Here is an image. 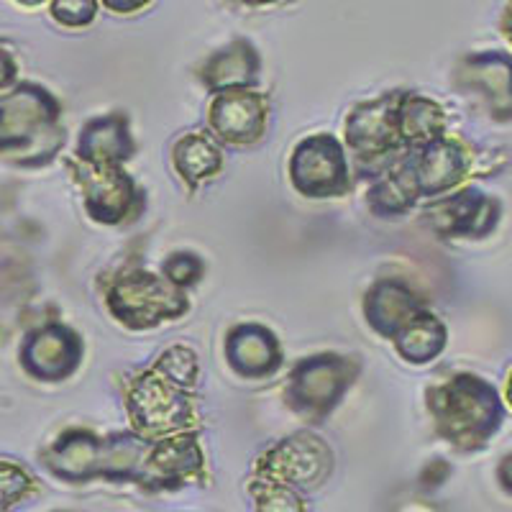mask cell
I'll use <instances>...</instances> for the list:
<instances>
[{
  "label": "cell",
  "mask_w": 512,
  "mask_h": 512,
  "mask_svg": "<svg viewBox=\"0 0 512 512\" xmlns=\"http://www.w3.org/2000/svg\"><path fill=\"white\" fill-rule=\"evenodd\" d=\"M72 175L80 182L85 210L93 221L116 226L128 218H136V213L144 208V192L121 167H93L80 162L72 167Z\"/></svg>",
  "instance_id": "cell-8"
},
{
  "label": "cell",
  "mask_w": 512,
  "mask_h": 512,
  "mask_svg": "<svg viewBox=\"0 0 512 512\" xmlns=\"http://www.w3.org/2000/svg\"><path fill=\"white\" fill-rule=\"evenodd\" d=\"M3 62H6V75H3V93L6 90H11V82H13V75H16V67H13V57H11V49H3Z\"/></svg>",
  "instance_id": "cell-31"
},
{
  "label": "cell",
  "mask_w": 512,
  "mask_h": 512,
  "mask_svg": "<svg viewBox=\"0 0 512 512\" xmlns=\"http://www.w3.org/2000/svg\"><path fill=\"white\" fill-rule=\"evenodd\" d=\"M100 3L111 13H118V16H131V13H139L152 6L154 0H100Z\"/></svg>",
  "instance_id": "cell-29"
},
{
  "label": "cell",
  "mask_w": 512,
  "mask_h": 512,
  "mask_svg": "<svg viewBox=\"0 0 512 512\" xmlns=\"http://www.w3.org/2000/svg\"><path fill=\"white\" fill-rule=\"evenodd\" d=\"M205 456L195 433H180L149 446L136 484L144 489H177L182 484L203 482Z\"/></svg>",
  "instance_id": "cell-9"
},
{
  "label": "cell",
  "mask_w": 512,
  "mask_h": 512,
  "mask_svg": "<svg viewBox=\"0 0 512 512\" xmlns=\"http://www.w3.org/2000/svg\"><path fill=\"white\" fill-rule=\"evenodd\" d=\"M16 3H21V6H26V8H36V6H41V3H47V0H16ZM49 3H52V0H49Z\"/></svg>",
  "instance_id": "cell-34"
},
{
  "label": "cell",
  "mask_w": 512,
  "mask_h": 512,
  "mask_svg": "<svg viewBox=\"0 0 512 512\" xmlns=\"http://www.w3.org/2000/svg\"><path fill=\"white\" fill-rule=\"evenodd\" d=\"M21 367L26 374L44 382H59L77 372L82 359V341L72 328L62 323H47L24 338Z\"/></svg>",
  "instance_id": "cell-12"
},
{
  "label": "cell",
  "mask_w": 512,
  "mask_h": 512,
  "mask_svg": "<svg viewBox=\"0 0 512 512\" xmlns=\"http://www.w3.org/2000/svg\"><path fill=\"white\" fill-rule=\"evenodd\" d=\"M172 164H175L177 175L185 180V185L195 190L200 182L221 175L223 154L213 136L205 134V131H192V134H185L175 141Z\"/></svg>",
  "instance_id": "cell-22"
},
{
  "label": "cell",
  "mask_w": 512,
  "mask_h": 512,
  "mask_svg": "<svg viewBox=\"0 0 512 512\" xmlns=\"http://www.w3.org/2000/svg\"><path fill=\"white\" fill-rule=\"evenodd\" d=\"M100 0H52L49 16L64 29H85L98 18Z\"/></svg>",
  "instance_id": "cell-26"
},
{
  "label": "cell",
  "mask_w": 512,
  "mask_h": 512,
  "mask_svg": "<svg viewBox=\"0 0 512 512\" xmlns=\"http://www.w3.org/2000/svg\"><path fill=\"white\" fill-rule=\"evenodd\" d=\"M507 400H510L512 405V372H510V379H507Z\"/></svg>",
  "instance_id": "cell-35"
},
{
  "label": "cell",
  "mask_w": 512,
  "mask_h": 512,
  "mask_svg": "<svg viewBox=\"0 0 512 512\" xmlns=\"http://www.w3.org/2000/svg\"><path fill=\"white\" fill-rule=\"evenodd\" d=\"M259 72H262L259 49L249 39H233L200 62L198 80L210 95H218L226 90L256 88Z\"/></svg>",
  "instance_id": "cell-16"
},
{
  "label": "cell",
  "mask_w": 512,
  "mask_h": 512,
  "mask_svg": "<svg viewBox=\"0 0 512 512\" xmlns=\"http://www.w3.org/2000/svg\"><path fill=\"white\" fill-rule=\"evenodd\" d=\"M333 472V454L326 443L313 433H295L285 441L267 448L254 464L251 477L274 479L308 492L320 487Z\"/></svg>",
  "instance_id": "cell-6"
},
{
  "label": "cell",
  "mask_w": 512,
  "mask_h": 512,
  "mask_svg": "<svg viewBox=\"0 0 512 512\" xmlns=\"http://www.w3.org/2000/svg\"><path fill=\"white\" fill-rule=\"evenodd\" d=\"M134 154V139L128 134V118L123 113L93 118L80 131L77 159L93 167H121Z\"/></svg>",
  "instance_id": "cell-20"
},
{
  "label": "cell",
  "mask_w": 512,
  "mask_h": 512,
  "mask_svg": "<svg viewBox=\"0 0 512 512\" xmlns=\"http://www.w3.org/2000/svg\"><path fill=\"white\" fill-rule=\"evenodd\" d=\"M500 29H502V34H505V39L512 44V0H507L505 13H502V18H500Z\"/></svg>",
  "instance_id": "cell-32"
},
{
  "label": "cell",
  "mask_w": 512,
  "mask_h": 512,
  "mask_svg": "<svg viewBox=\"0 0 512 512\" xmlns=\"http://www.w3.org/2000/svg\"><path fill=\"white\" fill-rule=\"evenodd\" d=\"M249 495L254 500L256 512H308L300 489L274 482V479L251 477Z\"/></svg>",
  "instance_id": "cell-25"
},
{
  "label": "cell",
  "mask_w": 512,
  "mask_h": 512,
  "mask_svg": "<svg viewBox=\"0 0 512 512\" xmlns=\"http://www.w3.org/2000/svg\"><path fill=\"white\" fill-rule=\"evenodd\" d=\"M269 98L254 88L226 90L213 95L208 108L210 134L226 144H254L267 131Z\"/></svg>",
  "instance_id": "cell-10"
},
{
  "label": "cell",
  "mask_w": 512,
  "mask_h": 512,
  "mask_svg": "<svg viewBox=\"0 0 512 512\" xmlns=\"http://www.w3.org/2000/svg\"><path fill=\"white\" fill-rule=\"evenodd\" d=\"M233 6H246V8H267L274 6V3H280V0H228Z\"/></svg>",
  "instance_id": "cell-33"
},
{
  "label": "cell",
  "mask_w": 512,
  "mask_h": 512,
  "mask_svg": "<svg viewBox=\"0 0 512 512\" xmlns=\"http://www.w3.org/2000/svg\"><path fill=\"white\" fill-rule=\"evenodd\" d=\"M108 438H100L82 428L64 431L49 448H44L41 461L62 482L80 484L105 477Z\"/></svg>",
  "instance_id": "cell-13"
},
{
  "label": "cell",
  "mask_w": 512,
  "mask_h": 512,
  "mask_svg": "<svg viewBox=\"0 0 512 512\" xmlns=\"http://www.w3.org/2000/svg\"><path fill=\"white\" fill-rule=\"evenodd\" d=\"M105 305L118 323L134 331L187 313L185 290L144 269H128L113 277L105 287Z\"/></svg>",
  "instance_id": "cell-4"
},
{
  "label": "cell",
  "mask_w": 512,
  "mask_h": 512,
  "mask_svg": "<svg viewBox=\"0 0 512 512\" xmlns=\"http://www.w3.org/2000/svg\"><path fill=\"white\" fill-rule=\"evenodd\" d=\"M497 479H500L502 489L512 495V454H507L505 459H502L500 469H497Z\"/></svg>",
  "instance_id": "cell-30"
},
{
  "label": "cell",
  "mask_w": 512,
  "mask_h": 512,
  "mask_svg": "<svg viewBox=\"0 0 512 512\" xmlns=\"http://www.w3.org/2000/svg\"><path fill=\"white\" fill-rule=\"evenodd\" d=\"M164 277H167L172 285H177L180 290H185V287L195 285V282L200 280V274H203V262H200L198 256L195 254H172L164 262Z\"/></svg>",
  "instance_id": "cell-28"
},
{
  "label": "cell",
  "mask_w": 512,
  "mask_h": 512,
  "mask_svg": "<svg viewBox=\"0 0 512 512\" xmlns=\"http://www.w3.org/2000/svg\"><path fill=\"white\" fill-rule=\"evenodd\" d=\"M469 164L472 159L461 141L441 136V139L415 149V157L410 159L408 167L415 177L420 198H441L464 180Z\"/></svg>",
  "instance_id": "cell-14"
},
{
  "label": "cell",
  "mask_w": 512,
  "mask_h": 512,
  "mask_svg": "<svg viewBox=\"0 0 512 512\" xmlns=\"http://www.w3.org/2000/svg\"><path fill=\"white\" fill-rule=\"evenodd\" d=\"M359 374L354 356L318 354L297 361L287 379V405L308 423H320L346 395Z\"/></svg>",
  "instance_id": "cell-5"
},
{
  "label": "cell",
  "mask_w": 512,
  "mask_h": 512,
  "mask_svg": "<svg viewBox=\"0 0 512 512\" xmlns=\"http://www.w3.org/2000/svg\"><path fill=\"white\" fill-rule=\"evenodd\" d=\"M500 205L479 190H461L443 198L428 210L431 226L441 236L454 239H482L495 228Z\"/></svg>",
  "instance_id": "cell-15"
},
{
  "label": "cell",
  "mask_w": 512,
  "mask_h": 512,
  "mask_svg": "<svg viewBox=\"0 0 512 512\" xmlns=\"http://www.w3.org/2000/svg\"><path fill=\"white\" fill-rule=\"evenodd\" d=\"M418 198L420 192L418 185H415V177L408 164H405V167L392 169V172H387V175L374 182V187L369 190V208L377 216H402L405 210L413 208Z\"/></svg>",
  "instance_id": "cell-24"
},
{
  "label": "cell",
  "mask_w": 512,
  "mask_h": 512,
  "mask_svg": "<svg viewBox=\"0 0 512 512\" xmlns=\"http://www.w3.org/2000/svg\"><path fill=\"white\" fill-rule=\"evenodd\" d=\"M290 182L305 198H341L351 187L344 146L331 134H315L295 146Z\"/></svg>",
  "instance_id": "cell-7"
},
{
  "label": "cell",
  "mask_w": 512,
  "mask_h": 512,
  "mask_svg": "<svg viewBox=\"0 0 512 512\" xmlns=\"http://www.w3.org/2000/svg\"><path fill=\"white\" fill-rule=\"evenodd\" d=\"M397 126H400L402 144L410 149H420V146L446 136V113L436 100L400 90L397 93Z\"/></svg>",
  "instance_id": "cell-21"
},
{
  "label": "cell",
  "mask_w": 512,
  "mask_h": 512,
  "mask_svg": "<svg viewBox=\"0 0 512 512\" xmlns=\"http://www.w3.org/2000/svg\"><path fill=\"white\" fill-rule=\"evenodd\" d=\"M0 149L16 164H47L64 144L62 105L36 82H18L0 98Z\"/></svg>",
  "instance_id": "cell-3"
},
{
  "label": "cell",
  "mask_w": 512,
  "mask_h": 512,
  "mask_svg": "<svg viewBox=\"0 0 512 512\" xmlns=\"http://www.w3.org/2000/svg\"><path fill=\"white\" fill-rule=\"evenodd\" d=\"M392 341H395L397 354L405 361H410V364H428L446 346V326L436 315L423 310Z\"/></svg>",
  "instance_id": "cell-23"
},
{
  "label": "cell",
  "mask_w": 512,
  "mask_h": 512,
  "mask_svg": "<svg viewBox=\"0 0 512 512\" xmlns=\"http://www.w3.org/2000/svg\"><path fill=\"white\" fill-rule=\"evenodd\" d=\"M436 436L459 451H477L495 436L502 423V405L495 387L474 374H456L428 390Z\"/></svg>",
  "instance_id": "cell-2"
},
{
  "label": "cell",
  "mask_w": 512,
  "mask_h": 512,
  "mask_svg": "<svg viewBox=\"0 0 512 512\" xmlns=\"http://www.w3.org/2000/svg\"><path fill=\"white\" fill-rule=\"evenodd\" d=\"M0 487H3V512H8L16 502L34 495L39 484H36V479L26 472L24 466H16L13 461H3L0 464Z\"/></svg>",
  "instance_id": "cell-27"
},
{
  "label": "cell",
  "mask_w": 512,
  "mask_h": 512,
  "mask_svg": "<svg viewBox=\"0 0 512 512\" xmlns=\"http://www.w3.org/2000/svg\"><path fill=\"white\" fill-rule=\"evenodd\" d=\"M198 379V356L172 346L152 369L128 384L126 413L136 436L157 443L192 428V387Z\"/></svg>",
  "instance_id": "cell-1"
},
{
  "label": "cell",
  "mask_w": 512,
  "mask_h": 512,
  "mask_svg": "<svg viewBox=\"0 0 512 512\" xmlns=\"http://www.w3.org/2000/svg\"><path fill=\"white\" fill-rule=\"evenodd\" d=\"M454 82L461 90L482 95L489 108L512 100V57L505 52H474L459 59Z\"/></svg>",
  "instance_id": "cell-19"
},
{
  "label": "cell",
  "mask_w": 512,
  "mask_h": 512,
  "mask_svg": "<svg viewBox=\"0 0 512 512\" xmlns=\"http://www.w3.org/2000/svg\"><path fill=\"white\" fill-rule=\"evenodd\" d=\"M423 310L425 305L418 297V292L408 282L395 280V277L379 280L367 292V300H364L367 323L372 326L374 333H379L384 338H395Z\"/></svg>",
  "instance_id": "cell-18"
},
{
  "label": "cell",
  "mask_w": 512,
  "mask_h": 512,
  "mask_svg": "<svg viewBox=\"0 0 512 512\" xmlns=\"http://www.w3.org/2000/svg\"><path fill=\"white\" fill-rule=\"evenodd\" d=\"M397 93L400 90L356 105L346 118V144L359 159L387 157L405 146L397 126Z\"/></svg>",
  "instance_id": "cell-11"
},
{
  "label": "cell",
  "mask_w": 512,
  "mask_h": 512,
  "mask_svg": "<svg viewBox=\"0 0 512 512\" xmlns=\"http://www.w3.org/2000/svg\"><path fill=\"white\" fill-rule=\"evenodd\" d=\"M226 359L228 367L239 377H272L282 367L280 341L269 328L259 326V323H241L228 331Z\"/></svg>",
  "instance_id": "cell-17"
}]
</instances>
